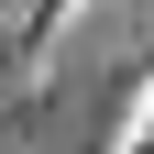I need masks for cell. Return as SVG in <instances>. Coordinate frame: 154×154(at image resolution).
Here are the masks:
<instances>
[{"label": "cell", "instance_id": "6da1fadb", "mask_svg": "<svg viewBox=\"0 0 154 154\" xmlns=\"http://www.w3.org/2000/svg\"><path fill=\"white\" fill-rule=\"evenodd\" d=\"M121 154H154V88L132 99V121H121Z\"/></svg>", "mask_w": 154, "mask_h": 154}]
</instances>
